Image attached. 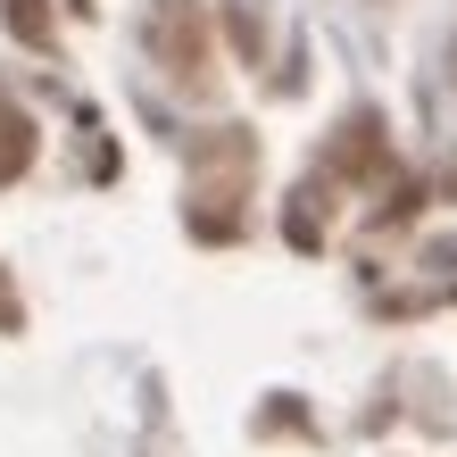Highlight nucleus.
Wrapping results in <instances>:
<instances>
[{
    "label": "nucleus",
    "instance_id": "obj_1",
    "mask_svg": "<svg viewBox=\"0 0 457 457\" xmlns=\"http://www.w3.org/2000/svg\"><path fill=\"white\" fill-rule=\"evenodd\" d=\"M150 59H167L175 84H200L208 75V17H200V0H158L150 9Z\"/></svg>",
    "mask_w": 457,
    "mask_h": 457
},
{
    "label": "nucleus",
    "instance_id": "obj_2",
    "mask_svg": "<svg viewBox=\"0 0 457 457\" xmlns=\"http://www.w3.org/2000/svg\"><path fill=\"white\" fill-rule=\"evenodd\" d=\"M9 34H25V42H50V17H42V0H9Z\"/></svg>",
    "mask_w": 457,
    "mask_h": 457
},
{
    "label": "nucleus",
    "instance_id": "obj_3",
    "mask_svg": "<svg viewBox=\"0 0 457 457\" xmlns=\"http://www.w3.org/2000/svg\"><path fill=\"white\" fill-rule=\"evenodd\" d=\"M0 316H17V300H9V291H0Z\"/></svg>",
    "mask_w": 457,
    "mask_h": 457
},
{
    "label": "nucleus",
    "instance_id": "obj_4",
    "mask_svg": "<svg viewBox=\"0 0 457 457\" xmlns=\"http://www.w3.org/2000/svg\"><path fill=\"white\" fill-rule=\"evenodd\" d=\"M75 9H92V0H75Z\"/></svg>",
    "mask_w": 457,
    "mask_h": 457
}]
</instances>
